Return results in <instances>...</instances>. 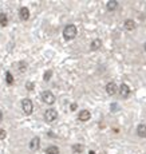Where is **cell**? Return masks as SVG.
I'll list each match as a JSON object with an SVG mask.
<instances>
[{
  "mask_svg": "<svg viewBox=\"0 0 146 154\" xmlns=\"http://www.w3.org/2000/svg\"><path fill=\"white\" fill-rule=\"evenodd\" d=\"M76 34H78V29L74 24H68L63 29V36L66 40H73L76 36Z\"/></svg>",
  "mask_w": 146,
  "mask_h": 154,
  "instance_id": "1",
  "label": "cell"
},
{
  "mask_svg": "<svg viewBox=\"0 0 146 154\" xmlns=\"http://www.w3.org/2000/svg\"><path fill=\"white\" fill-rule=\"evenodd\" d=\"M22 109H23V111H24L27 115H30L32 111H34V103H32V100L28 99V98L23 99L22 100Z\"/></svg>",
  "mask_w": 146,
  "mask_h": 154,
  "instance_id": "2",
  "label": "cell"
},
{
  "mask_svg": "<svg viewBox=\"0 0 146 154\" xmlns=\"http://www.w3.org/2000/svg\"><path fill=\"white\" fill-rule=\"evenodd\" d=\"M42 99H43V102L47 103V105H52V103L55 102V95H54L51 91L46 90L42 93Z\"/></svg>",
  "mask_w": 146,
  "mask_h": 154,
  "instance_id": "3",
  "label": "cell"
},
{
  "mask_svg": "<svg viewBox=\"0 0 146 154\" xmlns=\"http://www.w3.org/2000/svg\"><path fill=\"white\" fill-rule=\"evenodd\" d=\"M56 118H58V112H56V110H54V109H48V110L44 112L46 122H54Z\"/></svg>",
  "mask_w": 146,
  "mask_h": 154,
  "instance_id": "4",
  "label": "cell"
},
{
  "mask_svg": "<svg viewBox=\"0 0 146 154\" xmlns=\"http://www.w3.org/2000/svg\"><path fill=\"white\" fill-rule=\"evenodd\" d=\"M117 85L114 83V82H110V83L106 85V93L109 94V95H114L115 93H117Z\"/></svg>",
  "mask_w": 146,
  "mask_h": 154,
  "instance_id": "5",
  "label": "cell"
},
{
  "mask_svg": "<svg viewBox=\"0 0 146 154\" xmlns=\"http://www.w3.org/2000/svg\"><path fill=\"white\" fill-rule=\"evenodd\" d=\"M19 17L22 20H28L30 19V10L27 7H22L19 10Z\"/></svg>",
  "mask_w": 146,
  "mask_h": 154,
  "instance_id": "6",
  "label": "cell"
},
{
  "mask_svg": "<svg viewBox=\"0 0 146 154\" xmlns=\"http://www.w3.org/2000/svg\"><path fill=\"white\" fill-rule=\"evenodd\" d=\"M120 94H121V97L122 98H127L129 97V94H130V88H129V86L127 85H121V87H120Z\"/></svg>",
  "mask_w": 146,
  "mask_h": 154,
  "instance_id": "7",
  "label": "cell"
},
{
  "mask_svg": "<svg viewBox=\"0 0 146 154\" xmlns=\"http://www.w3.org/2000/svg\"><path fill=\"white\" fill-rule=\"evenodd\" d=\"M90 117H91V112L89 111V110H82L79 112V121H82V122H86V121H89L90 119Z\"/></svg>",
  "mask_w": 146,
  "mask_h": 154,
  "instance_id": "8",
  "label": "cell"
},
{
  "mask_svg": "<svg viewBox=\"0 0 146 154\" xmlns=\"http://www.w3.org/2000/svg\"><path fill=\"white\" fill-rule=\"evenodd\" d=\"M39 145H40V140L38 137L32 138L31 142H30V149L31 150H38L39 149Z\"/></svg>",
  "mask_w": 146,
  "mask_h": 154,
  "instance_id": "9",
  "label": "cell"
},
{
  "mask_svg": "<svg viewBox=\"0 0 146 154\" xmlns=\"http://www.w3.org/2000/svg\"><path fill=\"white\" fill-rule=\"evenodd\" d=\"M137 135L141 138H146V125H139L137 127Z\"/></svg>",
  "mask_w": 146,
  "mask_h": 154,
  "instance_id": "10",
  "label": "cell"
},
{
  "mask_svg": "<svg viewBox=\"0 0 146 154\" xmlns=\"http://www.w3.org/2000/svg\"><path fill=\"white\" fill-rule=\"evenodd\" d=\"M123 27L127 29V31H133L134 28H135V22L132 19H127L126 22H125V24H123Z\"/></svg>",
  "mask_w": 146,
  "mask_h": 154,
  "instance_id": "11",
  "label": "cell"
},
{
  "mask_svg": "<svg viewBox=\"0 0 146 154\" xmlns=\"http://www.w3.org/2000/svg\"><path fill=\"white\" fill-rule=\"evenodd\" d=\"M101 46H102V42H101L99 39H95L90 44V50H91V51H95V50H98Z\"/></svg>",
  "mask_w": 146,
  "mask_h": 154,
  "instance_id": "12",
  "label": "cell"
},
{
  "mask_svg": "<svg viewBox=\"0 0 146 154\" xmlns=\"http://www.w3.org/2000/svg\"><path fill=\"white\" fill-rule=\"evenodd\" d=\"M106 7H107L109 11H114L115 8L118 7V2H115V0H110V2H107Z\"/></svg>",
  "mask_w": 146,
  "mask_h": 154,
  "instance_id": "13",
  "label": "cell"
},
{
  "mask_svg": "<svg viewBox=\"0 0 146 154\" xmlns=\"http://www.w3.org/2000/svg\"><path fill=\"white\" fill-rule=\"evenodd\" d=\"M7 24H8V17H7V15H5L4 12H2V14H0V26H2V27H5Z\"/></svg>",
  "mask_w": 146,
  "mask_h": 154,
  "instance_id": "14",
  "label": "cell"
},
{
  "mask_svg": "<svg viewBox=\"0 0 146 154\" xmlns=\"http://www.w3.org/2000/svg\"><path fill=\"white\" fill-rule=\"evenodd\" d=\"M46 154H59V147L58 146H48L46 149Z\"/></svg>",
  "mask_w": 146,
  "mask_h": 154,
  "instance_id": "15",
  "label": "cell"
},
{
  "mask_svg": "<svg viewBox=\"0 0 146 154\" xmlns=\"http://www.w3.org/2000/svg\"><path fill=\"white\" fill-rule=\"evenodd\" d=\"M5 82H7L8 86H12L14 85V76H12V74H11L10 71H7V72H5Z\"/></svg>",
  "mask_w": 146,
  "mask_h": 154,
  "instance_id": "16",
  "label": "cell"
},
{
  "mask_svg": "<svg viewBox=\"0 0 146 154\" xmlns=\"http://www.w3.org/2000/svg\"><path fill=\"white\" fill-rule=\"evenodd\" d=\"M73 152L74 153H82L83 152V146H82V145H74V146H73Z\"/></svg>",
  "mask_w": 146,
  "mask_h": 154,
  "instance_id": "17",
  "label": "cell"
},
{
  "mask_svg": "<svg viewBox=\"0 0 146 154\" xmlns=\"http://www.w3.org/2000/svg\"><path fill=\"white\" fill-rule=\"evenodd\" d=\"M51 76H52V71H46V72H44V75H43V79L44 81H50V79H51Z\"/></svg>",
  "mask_w": 146,
  "mask_h": 154,
  "instance_id": "18",
  "label": "cell"
},
{
  "mask_svg": "<svg viewBox=\"0 0 146 154\" xmlns=\"http://www.w3.org/2000/svg\"><path fill=\"white\" fill-rule=\"evenodd\" d=\"M5 137H7V131H5V130H3V129H0V141L5 140Z\"/></svg>",
  "mask_w": 146,
  "mask_h": 154,
  "instance_id": "19",
  "label": "cell"
},
{
  "mask_svg": "<svg viewBox=\"0 0 146 154\" xmlns=\"http://www.w3.org/2000/svg\"><path fill=\"white\" fill-rule=\"evenodd\" d=\"M26 87H27V90H34V83L32 82H27Z\"/></svg>",
  "mask_w": 146,
  "mask_h": 154,
  "instance_id": "20",
  "label": "cell"
},
{
  "mask_svg": "<svg viewBox=\"0 0 146 154\" xmlns=\"http://www.w3.org/2000/svg\"><path fill=\"white\" fill-rule=\"evenodd\" d=\"M19 70H20V71H24V70H26V64H24V62H20V67H19Z\"/></svg>",
  "mask_w": 146,
  "mask_h": 154,
  "instance_id": "21",
  "label": "cell"
},
{
  "mask_svg": "<svg viewBox=\"0 0 146 154\" xmlns=\"http://www.w3.org/2000/svg\"><path fill=\"white\" fill-rule=\"evenodd\" d=\"M117 106H118L117 103H114V105H111V111H115V110H117V109H118Z\"/></svg>",
  "mask_w": 146,
  "mask_h": 154,
  "instance_id": "22",
  "label": "cell"
},
{
  "mask_svg": "<svg viewBox=\"0 0 146 154\" xmlns=\"http://www.w3.org/2000/svg\"><path fill=\"white\" fill-rule=\"evenodd\" d=\"M71 110H76V103H73V105H71Z\"/></svg>",
  "mask_w": 146,
  "mask_h": 154,
  "instance_id": "23",
  "label": "cell"
},
{
  "mask_svg": "<svg viewBox=\"0 0 146 154\" xmlns=\"http://www.w3.org/2000/svg\"><path fill=\"white\" fill-rule=\"evenodd\" d=\"M2 119H3V112H2V110H0V122H2Z\"/></svg>",
  "mask_w": 146,
  "mask_h": 154,
  "instance_id": "24",
  "label": "cell"
},
{
  "mask_svg": "<svg viewBox=\"0 0 146 154\" xmlns=\"http://www.w3.org/2000/svg\"><path fill=\"white\" fill-rule=\"evenodd\" d=\"M89 154H95V152H93V150H90V152H89Z\"/></svg>",
  "mask_w": 146,
  "mask_h": 154,
  "instance_id": "25",
  "label": "cell"
},
{
  "mask_svg": "<svg viewBox=\"0 0 146 154\" xmlns=\"http://www.w3.org/2000/svg\"><path fill=\"white\" fill-rule=\"evenodd\" d=\"M145 51H146V43H145Z\"/></svg>",
  "mask_w": 146,
  "mask_h": 154,
  "instance_id": "26",
  "label": "cell"
}]
</instances>
